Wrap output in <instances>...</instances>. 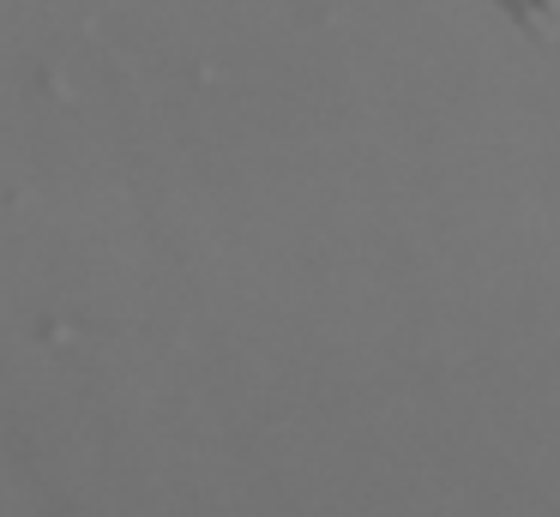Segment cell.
<instances>
[{
    "instance_id": "cell-1",
    "label": "cell",
    "mask_w": 560,
    "mask_h": 517,
    "mask_svg": "<svg viewBox=\"0 0 560 517\" xmlns=\"http://www.w3.org/2000/svg\"><path fill=\"white\" fill-rule=\"evenodd\" d=\"M500 7H506L512 19H530V24H542V19H560V0H500Z\"/></svg>"
}]
</instances>
